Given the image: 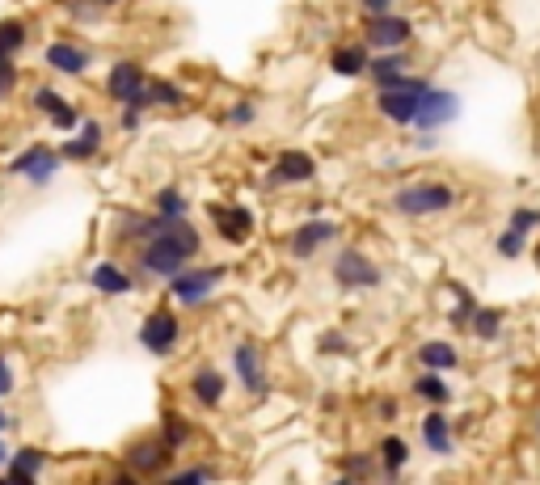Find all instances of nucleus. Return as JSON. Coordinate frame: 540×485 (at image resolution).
Instances as JSON below:
<instances>
[{"label":"nucleus","mask_w":540,"mask_h":485,"mask_svg":"<svg viewBox=\"0 0 540 485\" xmlns=\"http://www.w3.org/2000/svg\"><path fill=\"white\" fill-rule=\"evenodd\" d=\"M498 254H503V257H519V254H524V232L506 228L503 237H498Z\"/></svg>","instance_id":"31"},{"label":"nucleus","mask_w":540,"mask_h":485,"mask_svg":"<svg viewBox=\"0 0 540 485\" xmlns=\"http://www.w3.org/2000/svg\"><path fill=\"white\" fill-rule=\"evenodd\" d=\"M363 5H368V13H389V5H393V0H363Z\"/></svg>","instance_id":"43"},{"label":"nucleus","mask_w":540,"mask_h":485,"mask_svg":"<svg viewBox=\"0 0 540 485\" xmlns=\"http://www.w3.org/2000/svg\"><path fill=\"white\" fill-rule=\"evenodd\" d=\"M224 275H228L224 267L182 270V275H173V279H169V291H173V296H178L182 304H198V300H207L211 291H216V283H220Z\"/></svg>","instance_id":"5"},{"label":"nucleus","mask_w":540,"mask_h":485,"mask_svg":"<svg viewBox=\"0 0 540 485\" xmlns=\"http://www.w3.org/2000/svg\"><path fill=\"white\" fill-rule=\"evenodd\" d=\"M410 38V22L405 17H393V13H371L368 17V43L371 47H401Z\"/></svg>","instance_id":"13"},{"label":"nucleus","mask_w":540,"mask_h":485,"mask_svg":"<svg viewBox=\"0 0 540 485\" xmlns=\"http://www.w3.org/2000/svg\"><path fill=\"white\" fill-rule=\"evenodd\" d=\"M427 81H418V76H393L389 85H381V114L393 122H414L418 119V106H422V97H427Z\"/></svg>","instance_id":"2"},{"label":"nucleus","mask_w":540,"mask_h":485,"mask_svg":"<svg viewBox=\"0 0 540 485\" xmlns=\"http://www.w3.org/2000/svg\"><path fill=\"white\" fill-rule=\"evenodd\" d=\"M228 122H236V127H246V122H254V106H249V102H241V106H233V114H228Z\"/></svg>","instance_id":"38"},{"label":"nucleus","mask_w":540,"mask_h":485,"mask_svg":"<svg viewBox=\"0 0 540 485\" xmlns=\"http://www.w3.org/2000/svg\"><path fill=\"white\" fill-rule=\"evenodd\" d=\"M233 364H236V376H241V384H246L249 393H266V376H262L258 346H249V342H241V346L233 351Z\"/></svg>","instance_id":"16"},{"label":"nucleus","mask_w":540,"mask_h":485,"mask_svg":"<svg viewBox=\"0 0 540 485\" xmlns=\"http://www.w3.org/2000/svg\"><path fill=\"white\" fill-rule=\"evenodd\" d=\"M25 43V30L17 22H0V47L5 51H17Z\"/></svg>","instance_id":"32"},{"label":"nucleus","mask_w":540,"mask_h":485,"mask_svg":"<svg viewBox=\"0 0 540 485\" xmlns=\"http://www.w3.org/2000/svg\"><path fill=\"white\" fill-rule=\"evenodd\" d=\"M333 73H342V76H359V73H368V47H338L333 51Z\"/></svg>","instance_id":"20"},{"label":"nucleus","mask_w":540,"mask_h":485,"mask_svg":"<svg viewBox=\"0 0 540 485\" xmlns=\"http://www.w3.org/2000/svg\"><path fill=\"white\" fill-rule=\"evenodd\" d=\"M106 93L114 102H127V106H144V93H148V76L135 60H123L111 68V81H106Z\"/></svg>","instance_id":"4"},{"label":"nucleus","mask_w":540,"mask_h":485,"mask_svg":"<svg viewBox=\"0 0 540 485\" xmlns=\"http://www.w3.org/2000/svg\"><path fill=\"white\" fill-rule=\"evenodd\" d=\"M456 114H460V97L448 93V89H427L414 122L422 127V131H439V127H448Z\"/></svg>","instance_id":"6"},{"label":"nucleus","mask_w":540,"mask_h":485,"mask_svg":"<svg viewBox=\"0 0 540 485\" xmlns=\"http://www.w3.org/2000/svg\"><path fill=\"white\" fill-rule=\"evenodd\" d=\"M43 464H47V456H43L38 448H22V451H13L9 477L13 481H34V477L43 473Z\"/></svg>","instance_id":"18"},{"label":"nucleus","mask_w":540,"mask_h":485,"mask_svg":"<svg viewBox=\"0 0 540 485\" xmlns=\"http://www.w3.org/2000/svg\"><path fill=\"white\" fill-rule=\"evenodd\" d=\"M381 461H384V473H389V477L401 473L405 461H410V448H405V439H397V435L384 439V443H381Z\"/></svg>","instance_id":"23"},{"label":"nucleus","mask_w":540,"mask_h":485,"mask_svg":"<svg viewBox=\"0 0 540 485\" xmlns=\"http://www.w3.org/2000/svg\"><path fill=\"white\" fill-rule=\"evenodd\" d=\"M211 477H216V469L198 464V469H182V473H173V481H211Z\"/></svg>","instance_id":"37"},{"label":"nucleus","mask_w":540,"mask_h":485,"mask_svg":"<svg viewBox=\"0 0 540 485\" xmlns=\"http://www.w3.org/2000/svg\"><path fill=\"white\" fill-rule=\"evenodd\" d=\"M89 283L98 291H106V296H123V291H131V279H127L119 267H111V262H101V267H93V275H89Z\"/></svg>","instance_id":"19"},{"label":"nucleus","mask_w":540,"mask_h":485,"mask_svg":"<svg viewBox=\"0 0 540 485\" xmlns=\"http://www.w3.org/2000/svg\"><path fill=\"white\" fill-rule=\"evenodd\" d=\"M498 325H503V321H498L494 308H477V313H473V329H477V338H494Z\"/></svg>","instance_id":"29"},{"label":"nucleus","mask_w":540,"mask_h":485,"mask_svg":"<svg viewBox=\"0 0 540 485\" xmlns=\"http://www.w3.org/2000/svg\"><path fill=\"white\" fill-rule=\"evenodd\" d=\"M195 397L203 401V405H220V397H224V376L220 372H211V367L195 372Z\"/></svg>","instance_id":"22"},{"label":"nucleus","mask_w":540,"mask_h":485,"mask_svg":"<svg viewBox=\"0 0 540 485\" xmlns=\"http://www.w3.org/2000/svg\"><path fill=\"white\" fill-rule=\"evenodd\" d=\"M160 435L169 439L173 448H182L186 439H190V426H186L182 418H178V413H169V418H165V431H160Z\"/></svg>","instance_id":"30"},{"label":"nucleus","mask_w":540,"mask_h":485,"mask_svg":"<svg viewBox=\"0 0 540 485\" xmlns=\"http://www.w3.org/2000/svg\"><path fill=\"white\" fill-rule=\"evenodd\" d=\"M393 203L405 216H435V211H448L456 203V194L439 182H418V186H405Z\"/></svg>","instance_id":"3"},{"label":"nucleus","mask_w":540,"mask_h":485,"mask_svg":"<svg viewBox=\"0 0 540 485\" xmlns=\"http://www.w3.org/2000/svg\"><path fill=\"white\" fill-rule=\"evenodd\" d=\"M140 110L144 106H127V114H123V127L131 131V127H140Z\"/></svg>","instance_id":"42"},{"label":"nucleus","mask_w":540,"mask_h":485,"mask_svg":"<svg viewBox=\"0 0 540 485\" xmlns=\"http://www.w3.org/2000/svg\"><path fill=\"white\" fill-rule=\"evenodd\" d=\"M321 346H325V351H330V354H338V351H342V346H346V338H338V334H330V338H321Z\"/></svg>","instance_id":"41"},{"label":"nucleus","mask_w":540,"mask_h":485,"mask_svg":"<svg viewBox=\"0 0 540 485\" xmlns=\"http://www.w3.org/2000/svg\"><path fill=\"white\" fill-rule=\"evenodd\" d=\"M98 5H114V0H98Z\"/></svg>","instance_id":"46"},{"label":"nucleus","mask_w":540,"mask_h":485,"mask_svg":"<svg viewBox=\"0 0 540 485\" xmlns=\"http://www.w3.org/2000/svg\"><path fill=\"white\" fill-rule=\"evenodd\" d=\"M68 9H72V17H81V22H89V17H93V5H85V0H72Z\"/></svg>","instance_id":"39"},{"label":"nucleus","mask_w":540,"mask_h":485,"mask_svg":"<svg viewBox=\"0 0 540 485\" xmlns=\"http://www.w3.org/2000/svg\"><path fill=\"white\" fill-rule=\"evenodd\" d=\"M13 173H22V178H30L34 186H47L51 178H55V170H60V157L51 152V148H43V144H34V148H25L22 157L9 165Z\"/></svg>","instance_id":"9"},{"label":"nucleus","mask_w":540,"mask_h":485,"mask_svg":"<svg viewBox=\"0 0 540 485\" xmlns=\"http://www.w3.org/2000/svg\"><path fill=\"white\" fill-rule=\"evenodd\" d=\"M536 224H540V211H532V207H519V211H511V228L528 232V228H536Z\"/></svg>","instance_id":"34"},{"label":"nucleus","mask_w":540,"mask_h":485,"mask_svg":"<svg viewBox=\"0 0 540 485\" xmlns=\"http://www.w3.org/2000/svg\"><path fill=\"white\" fill-rule=\"evenodd\" d=\"M152 102H169V106H178V102H182V93H178L173 85H165V81H148L144 106H152Z\"/></svg>","instance_id":"28"},{"label":"nucleus","mask_w":540,"mask_h":485,"mask_svg":"<svg viewBox=\"0 0 540 485\" xmlns=\"http://www.w3.org/2000/svg\"><path fill=\"white\" fill-rule=\"evenodd\" d=\"M34 106H38V110H51V114H60L68 102H60V97L51 93V89H38V93H34Z\"/></svg>","instance_id":"36"},{"label":"nucleus","mask_w":540,"mask_h":485,"mask_svg":"<svg viewBox=\"0 0 540 485\" xmlns=\"http://www.w3.org/2000/svg\"><path fill=\"white\" fill-rule=\"evenodd\" d=\"M422 439H427L430 451H452V435H448V418L443 413H430V418H422Z\"/></svg>","instance_id":"21"},{"label":"nucleus","mask_w":540,"mask_h":485,"mask_svg":"<svg viewBox=\"0 0 540 485\" xmlns=\"http://www.w3.org/2000/svg\"><path fill=\"white\" fill-rule=\"evenodd\" d=\"M13 388V372H9V364H5V359H0V397H5V393H9Z\"/></svg>","instance_id":"40"},{"label":"nucleus","mask_w":540,"mask_h":485,"mask_svg":"<svg viewBox=\"0 0 540 485\" xmlns=\"http://www.w3.org/2000/svg\"><path fill=\"white\" fill-rule=\"evenodd\" d=\"M333 279L342 283V287H376V283H381V270L371 267L359 249H342L338 262H333Z\"/></svg>","instance_id":"8"},{"label":"nucleus","mask_w":540,"mask_h":485,"mask_svg":"<svg viewBox=\"0 0 540 485\" xmlns=\"http://www.w3.org/2000/svg\"><path fill=\"white\" fill-rule=\"evenodd\" d=\"M13 81H17V68H13V51L0 47V93H9Z\"/></svg>","instance_id":"33"},{"label":"nucleus","mask_w":540,"mask_h":485,"mask_svg":"<svg viewBox=\"0 0 540 485\" xmlns=\"http://www.w3.org/2000/svg\"><path fill=\"white\" fill-rule=\"evenodd\" d=\"M333 237H338V228H333L330 219H308L304 228L292 237V254L295 257H313L321 245H330Z\"/></svg>","instance_id":"14"},{"label":"nucleus","mask_w":540,"mask_h":485,"mask_svg":"<svg viewBox=\"0 0 540 485\" xmlns=\"http://www.w3.org/2000/svg\"><path fill=\"white\" fill-rule=\"evenodd\" d=\"M51 122H55L60 131H72L76 122H81V110H76V106H63L60 114H51Z\"/></svg>","instance_id":"35"},{"label":"nucleus","mask_w":540,"mask_h":485,"mask_svg":"<svg viewBox=\"0 0 540 485\" xmlns=\"http://www.w3.org/2000/svg\"><path fill=\"white\" fill-rule=\"evenodd\" d=\"M317 173V165H313V157H304V152H279V160H275V170L266 173V186H292V182H308Z\"/></svg>","instance_id":"11"},{"label":"nucleus","mask_w":540,"mask_h":485,"mask_svg":"<svg viewBox=\"0 0 540 485\" xmlns=\"http://www.w3.org/2000/svg\"><path fill=\"white\" fill-rule=\"evenodd\" d=\"M9 461H13V451L5 448V439H0V469H5V464H9Z\"/></svg>","instance_id":"44"},{"label":"nucleus","mask_w":540,"mask_h":485,"mask_svg":"<svg viewBox=\"0 0 540 485\" xmlns=\"http://www.w3.org/2000/svg\"><path fill=\"white\" fill-rule=\"evenodd\" d=\"M211 224L228 245L249 241V232H254V216L246 207H211Z\"/></svg>","instance_id":"12"},{"label":"nucleus","mask_w":540,"mask_h":485,"mask_svg":"<svg viewBox=\"0 0 540 485\" xmlns=\"http://www.w3.org/2000/svg\"><path fill=\"white\" fill-rule=\"evenodd\" d=\"M0 431H9V413L0 410Z\"/></svg>","instance_id":"45"},{"label":"nucleus","mask_w":540,"mask_h":485,"mask_svg":"<svg viewBox=\"0 0 540 485\" xmlns=\"http://www.w3.org/2000/svg\"><path fill=\"white\" fill-rule=\"evenodd\" d=\"M123 237H140V267L157 279H173L182 275L186 262L198 254V232L186 224V216H165L160 211L157 219H127Z\"/></svg>","instance_id":"1"},{"label":"nucleus","mask_w":540,"mask_h":485,"mask_svg":"<svg viewBox=\"0 0 540 485\" xmlns=\"http://www.w3.org/2000/svg\"><path fill=\"white\" fill-rule=\"evenodd\" d=\"M98 148H101V122L89 119V122H85V131L76 135V140L68 135V144L60 148V157H68V160H89L93 152H98Z\"/></svg>","instance_id":"17"},{"label":"nucleus","mask_w":540,"mask_h":485,"mask_svg":"<svg viewBox=\"0 0 540 485\" xmlns=\"http://www.w3.org/2000/svg\"><path fill=\"white\" fill-rule=\"evenodd\" d=\"M157 211H165V216H186V199H182V190L165 186V190L157 194Z\"/></svg>","instance_id":"27"},{"label":"nucleus","mask_w":540,"mask_h":485,"mask_svg":"<svg viewBox=\"0 0 540 485\" xmlns=\"http://www.w3.org/2000/svg\"><path fill=\"white\" fill-rule=\"evenodd\" d=\"M401 68H405V55H381V60L368 63V73L376 85H389L393 76H401Z\"/></svg>","instance_id":"25"},{"label":"nucleus","mask_w":540,"mask_h":485,"mask_svg":"<svg viewBox=\"0 0 540 485\" xmlns=\"http://www.w3.org/2000/svg\"><path fill=\"white\" fill-rule=\"evenodd\" d=\"M414 393H418V397H427V401H435V405H448V397H452V388L443 384L439 376H422L414 384Z\"/></svg>","instance_id":"26"},{"label":"nucleus","mask_w":540,"mask_h":485,"mask_svg":"<svg viewBox=\"0 0 540 485\" xmlns=\"http://www.w3.org/2000/svg\"><path fill=\"white\" fill-rule=\"evenodd\" d=\"M140 342H144L152 354H169L173 342H178V316L169 308H157V313H148V321L140 325Z\"/></svg>","instance_id":"7"},{"label":"nucleus","mask_w":540,"mask_h":485,"mask_svg":"<svg viewBox=\"0 0 540 485\" xmlns=\"http://www.w3.org/2000/svg\"><path fill=\"white\" fill-rule=\"evenodd\" d=\"M47 63L55 68V73H68V76H81L89 68V51L81 47V43H51L47 47Z\"/></svg>","instance_id":"15"},{"label":"nucleus","mask_w":540,"mask_h":485,"mask_svg":"<svg viewBox=\"0 0 540 485\" xmlns=\"http://www.w3.org/2000/svg\"><path fill=\"white\" fill-rule=\"evenodd\" d=\"M418 354H422V364L435 367V372H448V367H456V351L448 346V342H427Z\"/></svg>","instance_id":"24"},{"label":"nucleus","mask_w":540,"mask_h":485,"mask_svg":"<svg viewBox=\"0 0 540 485\" xmlns=\"http://www.w3.org/2000/svg\"><path fill=\"white\" fill-rule=\"evenodd\" d=\"M173 443L165 435L160 439H140V443H131V451H127V464H131L135 473H160L165 464H169L173 456Z\"/></svg>","instance_id":"10"}]
</instances>
